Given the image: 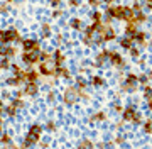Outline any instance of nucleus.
Returning <instances> with one entry per match:
<instances>
[{"label": "nucleus", "instance_id": "obj_1", "mask_svg": "<svg viewBox=\"0 0 152 149\" xmlns=\"http://www.w3.org/2000/svg\"><path fill=\"white\" fill-rule=\"evenodd\" d=\"M41 134H42V127L39 126V124H34V126H31L27 136H26V139H24V148H31V146H34V144L39 141Z\"/></svg>", "mask_w": 152, "mask_h": 149}, {"label": "nucleus", "instance_id": "obj_2", "mask_svg": "<svg viewBox=\"0 0 152 149\" xmlns=\"http://www.w3.org/2000/svg\"><path fill=\"white\" fill-rule=\"evenodd\" d=\"M125 5H108V9L105 10V17H110L112 21H124L125 17Z\"/></svg>", "mask_w": 152, "mask_h": 149}, {"label": "nucleus", "instance_id": "obj_3", "mask_svg": "<svg viewBox=\"0 0 152 149\" xmlns=\"http://www.w3.org/2000/svg\"><path fill=\"white\" fill-rule=\"evenodd\" d=\"M15 41H20V36H19L17 29L10 27L7 31H0V43L2 44H10V43H15Z\"/></svg>", "mask_w": 152, "mask_h": 149}, {"label": "nucleus", "instance_id": "obj_4", "mask_svg": "<svg viewBox=\"0 0 152 149\" xmlns=\"http://www.w3.org/2000/svg\"><path fill=\"white\" fill-rule=\"evenodd\" d=\"M22 61H24L26 65H34V63L41 61V53H39V51H24Z\"/></svg>", "mask_w": 152, "mask_h": 149}, {"label": "nucleus", "instance_id": "obj_5", "mask_svg": "<svg viewBox=\"0 0 152 149\" xmlns=\"http://www.w3.org/2000/svg\"><path fill=\"white\" fill-rule=\"evenodd\" d=\"M137 83H139V78H137L135 75H129L124 81V90L125 92H135Z\"/></svg>", "mask_w": 152, "mask_h": 149}, {"label": "nucleus", "instance_id": "obj_6", "mask_svg": "<svg viewBox=\"0 0 152 149\" xmlns=\"http://www.w3.org/2000/svg\"><path fill=\"white\" fill-rule=\"evenodd\" d=\"M22 48H24V51H39V41H36V39H24L22 41Z\"/></svg>", "mask_w": 152, "mask_h": 149}, {"label": "nucleus", "instance_id": "obj_7", "mask_svg": "<svg viewBox=\"0 0 152 149\" xmlns=\"http://www.w3.org/2000/svg\"><path fill=\"white\" fill-rule=\"evenodd\" d=\"M108 61L113 65L115 68L117 66H124L125 65V61H124V58L118 54V53H115V51H110V58H108Z\"/></svg>", "mask_w": 152, "mask_h": 149}, {"label": "nucleus", "instance_id": "obj_8", "mask_svg": "<svg viewBox=\"0 0 152 149\" xmlns=\"http://www.w3.org/2000/svg\"><path fill=\"white\" fill-rule=\"evenodd\" d=\"M137 31H139V24H135V22H127V26H125V36L134 37V36L137 34Z\"/></svg>", "mask_w": 152, "mask_h": 149}, {"label": "nucleus", "instance_id": "obj_9", "mask_svg": "<svg viewBox=\"0 0 152 149\" xmlns=\"http://www.w3.org/2000/svg\"><path fill=\"white\" fill-rule=\"evenodd\" d=\"M135 115H137V110H135V107H127V109L124 110V120H129V122H132Z\"/></svg>", "mask_w": 152, "mask_h": 149}, {"label": "nucleus", "instance_id": "obj_10", "mask_svg": "<svg viewBox=\"0 0 152 149\" xmlns=\"http://www.w3.org/2000/svg\"><path fill=\"white\" fill-rule=\"evenodd\" d=\"M76 93H78V92H76L75 88H69V90H68V92H66V95H64V102H66V103H68V105H73V103H75Z\"/></svg>", "mask_w": 152, "mask_h": 149}, {"label": "nucleus", "instance_id": "obj_11", "mask_svg": "<svg viewBox=\"0 0 152 149\" xmlns=\"http://www.w3.org/2000/svg\"><path fill=\"white\" fill-rule=\"evenodd\" d=\"M120 43V46H122V48H124V49H129L130 51L132 48H134V39L132 37H129V36H125V37H122L118 41Z\"/></svg>", "mask_w": 152, "mask_h": 149}, {"label": "nucleus", "instance_id": "obj_12", "mask_svg": "<svg viewBox=\"0 0 152 149\" xmlns=\"http://www.w3.org/2000/svg\"><path fill=\"white\" fill-rule=\"evenodd\" d=\"M37 83H26V95H31V97H34V95L37 93Z\"/></svg>", "mask_w": 152, "mask_h": 149}, {"label": "nucleus", "instance_id": "obj_13", "mask_svg": "<svg viewBox=\"0 0 152 149\" xmlns=\"http://www.w3.org/2000/svg\"><path fill=\"white\" fill-rule=\"evenodd\" d=\"M132 39H134V43H137V44H145L147 34L144 32V31H137V34H135Z\"/></svg>", "mask_w": 152, "mask_h": 149}, {"label": "nucleus", "instance_id": "obj_14", "mask_svg": "<svg viewBox=\"0 0 152 149\" xmlns=\"http://www.w3.org/2000/svg\"><path fill=\"white\" fill-rule=\"evenodd\" d=\"M108 58H110V51H102V53H98V56H96V65L100 66V65H103L105 61H108Z\"/></svg>", "mask_w": 152, "mask_h": 149}, {"label": "nucleus", "instance_id": "obj_15", "mask_svg": "<svg viewBox=\"0 0 152 149\" xmlns=\"http://www.w3.org/2000/svg\"><path fill=\"white\" fill-rule=\"evenodd\" d=\"M53 59H54L56 66H61V65H63V61H64V54H63L61 51H56L54 54H53Z\"/></svg>", "mask_w": 152, "mask_h": 149}, {"label": "nucleus", "instance_id": "obj_16", "mask_svg": "<svg viewBox=\"0 0 152 149\" xmlns=\"http://www.w3.org/2000/svg\"><path fill=\"white\" fill-rule=\"evenodd\" d=\"M134 22H135V24H144V22H147V15L144 14V10L135 12V19H134Z\"/></svg>", "mask_w": 152, "mask_h": 149}, {"label": "nucleus", "instance_id": "obj_17", "mask_svg": "<svg viewBox=\"0 0 152 149\" xmlns=\"http://www.w3.org/2000/svg\"><path fill=\"white\" fill-rule=\"evenodd\" d=\"M2 56H4V58H12V56H15V49H14L12 46H7V48H4Z\"/></svg>", "mask_w": 152, "mask_h": 149}, {"label": "nucleus", "instance_id": "obj_18", "mask_svg": "<svg viewBox=\"0 0 152 149\" xmlns=\"http://www.w3.org/2000/svg\"><path fill=\"white\" fill-rule=\"evenodd\" d=\"M69 26L75 29V31H80V29L83 27V22H81V19H71Z\"/></svg>", "mask_w": 152, "mask_h": 149}, {"label": "nucleus", "instance_id": "obj_19", "mask_svg": "<svg viewBox=\"0 0 152 149\" xmlns=\"http://www.w3.org/2000/svg\"><path fill=\"white\" fill-rule=\"evenodd\" d=\"M90 15H91L93 22H102V19H103V14H102V12H98V10H93Z\"/></svg>", "mask_w": 152, "mask_h": 149}, {"label": "nucleus", "instance_id": "obj_20", "mask_svg": "<svg viewBox=\"0 0 152 149\" xmlns=\"http://www.w3.org/2000/svg\"><path fill=\"white\" fill-rule=\"evenodd\" d=\"M9 68H10V61H9V58H4L0 61V70H9Z\"/></svg>", "mask_w": 152, "mask_h": 149}, {"label": "nucleus", "instance_id": "obj_21", "mask_svg": "<svg viewBox=\"0 0 152 149\" xmlns=\"http://www.w3.org/2000/svg\"><path fill=\"white\" fill-rule=\"evenodd\" d=\"M78 149H93V144L90 142V141H86V139H85V141L78 146Z\"/></svg>", "mask_w": 152, "mask_h": 149}, {"label": "nucleus", "instance_id": "obj_22", "mask_svg": "<svg viewBox=\"0 0 152 149\" xmlns=\"http://www.w3.org/2000/svg\"><path fill=\"white\" fill-rule=\"evenodd\" d=\"M103 81H105V80H103V78H100V76H95V78H93V85H95V87H102V85H103Z\"/></svg>", "mask_w": 152, "mask_h": 149}, {"label": "nucleus", "instance_id": "obj_23", "mask_svg": "<svg viewBox=\"0 0 152 149\" xmlns=\"http://www.w3.org/2000/svg\"><path fill=\"white\" fill-rule=\"evenodd\" d=\"M144 131H145L147 134L152 132V120H147L145 124H144Z\"/></svg>", "mask_w": 152, "mask_h": 149}, {"label": "nucleus", "instance_id": "obj_24", "mask_svg": "<svg viewBox=\"0 0 152 149\" xmlns=\"http://www.w3.org/2000/svg\"><path fill=\"white\" fill-rule=\"evenodd\" d=\"M103 119H105L103 112H98V114H95V115L91 117V120H103Z\"/></svg>", "mask_w": 152, "mask_h": 149}, {"label": "nucleus", "instance_id": "obj_25", "mask_svg": "<svg viewBox=\"0 0 152 149\" xmlns=\"http://www.w3.org/2000/svg\"><path fill=\"white\" fill-rule=\"evenodd\" d=\"M49 34H51V29H49L48 24H44V26H42V36H44V37H48Z\"/></svg>", "mask_w": 152, "mask_h": 149}, {"label": "nucleus", "instance_id": "obj_26", "mask_svg": "<svg viewBox=\"0 0 152 149\" xmlns=\"http://www.w3.org/2000/svg\"><path fill=\"white\" fill-rule=\"evenodd\" d=\"M139 54H140V51L137 49V48H132V49H130V56H132V58H139Z\"/></svg>", "mask_w": 152, "mask_h": 149}, {"label": "nucleus", "instance_id": "obj_27", "mask_svg": "<svg viewBox=\"0 0 152 149\" xmlns=\"http://www.w3.org/2000/svg\"><path fill=\"white\" fill-rule=\"evenodd\" d=\"M0 141H2L4 144H10V137H9L7 134H2V137H0Z\"/></svg>", "mask_w": 152, "mask_h": 149}, {"label": "nucleus", "instance_id": "obj_28", "mask_svg": "<svg viewBox=\"0 0 152 149\" xmlns=\"http://www.w3.org/2000/svg\"><path fill=\"white\" fill-rule=\"evenodd\" d=\"M102 2H103V0H88V4H90L91 7H98Z\"/></svg>", "mask_w": 152, "mask_h": 149}, {"label": "nucleus", "instance_id": "obj_29", "mask_svg": "<svg viewBox=\"0 0 152 149\" xmlns=\"http://www.w3.org/2000/svg\"><path fill=\"white\" fill-rule=\"evenodd\" d=\"M76 85H78V88H85V87H86V81H85V80H81V78H80V80H78V83H76Z\"/></svg>", "mask_w": 152, "mask_h": 149}, {"label": "nucleus", "instance_id": "obj_30", "mask_svg": "<svg viewBox=\"0 0 152 149\" xmlns=\"http://www.w3.org/2000/svg\"><path fill=\"white\" fill-rule=\"evenodd\" d=\"M147 80H149V78H147L145 75H142V76H139V83H142V85H147Z\"/></svg>", "mask_w": 152, "mask_h": 149}, {"label": "nucleus", "instance_id": "obj_31", "mask_svg": "<svg viewBox=\"0 0 152 149\" xmlns=\"http://www.w3.org/2000/svg\"><path fill=\"white\" fill-rule=\"evenodd\" d=\"M144 5H145L147 9H149V10L152 12V0H145V2H144Z\"/></svg>", "mask_w": 152, "mask_h": 149}, {"label": "nucleus", "instance_id": "obj_32", "mask_svg": "<svg viewBox=\"0 0 152 149\" xmlns=\"http://www.w3.org/2000/svg\"><path fill=\"white\" fill-rule=\"evenodd\" d=\"M46 129H48V131H54V129H56V126H54V122H49L48 126H46Z\"/></svg>", "mask_w": 152, "mask_h": 149}, {"label": "nucleus", "instance_id": "obj_33", "mask_svg": "<svg viewBox=\"0 0 152 149\" xmlns=\"http://www.w3.org/2000/svg\"><path fill=\"white\" fill-rule=\"evenodd\" d=\"M69 5L71 7H78L80 5V0H69Z\"/></svg>", "mask_w": 152, "mask_h": 149}, {"label": "nucleus", "instance_id": "obj_34", "mask_svg": "<svg viewBox=\"0 0 152 149\" xmlns=\"http://www.w3.org/2000/svg\"><path fill=\"white\" fill-rule=\"evenodd\" d=\"M59 4H61V0H51V5L53 7H58Z\"/></svg>", "mask_w": 152, "mask_h": 149}, {"label": "nucleus", "instance_id": "obj_35", "mask_svg": "<svg viewBox=\"0 0 152 149\" xmlns=\"http://www.w3.org/2000/svg\"><path fill=\"white\" fill-rule=\"evenodd\" d=\"M147 102H149V109H151V110H152V95H151V97H149V98H147Z\"/></svg>", "mask_w": 152, "mask_h": 149}, {"label": "nucleus", "instance_id": "obj_36", "mask_svg": "<svg viewBox=\"0 0 152 149\" xmlns=\"http://www.w3.org/2000/svg\"><path fill=\"white\" fill-rule=\"evenodd\" d=\"M61 14H63V12H61V10H54V14H53V15H54V17H59Z\"/></svg>", "mask_w": 152, "mask_h": 149}, {"label": "nucleus", "instance_id": "obj_37", "mask_svg": "<svg viewBox=\"0 0 152 149\" xmlns=\"http://www.w3.org/2000/svg\"><path fill=\"white\" fill-rule=\"evenodd\" d=\"M103 2H105V4H108V5H113L115 0H103Z\"/></svg>", "mask_w": 152, "mask_h": 149}, {"label": "nucleus", "instance_id": "obj_38", "mask_svg": "<svg viewBox=\"0 0 152 149\" xmlns=\"http://www.w3.org/2000/svg\"><path fill=\"white\" fill-rule=\"evenodd\" d=\"M2 53H4V46H2V43H0V56H2Z\"/></svg>", "mask_w": 152, "mask_h": 149}, {"label": "nucleus", "instance_id": "obj_39", "mask_svg": "<svg viewBox=\"0 0 152 149\" xmlns=\"http://www.w3.org/2000/svg\"><path fill=\"white\" fill-rule=\"evenodd\" d=\"M0 134H2V122H0Z\"/></svg>", "mask_w": 152, "mask_h": 149}, {"label": "nucleus", "instance_id": "obj_40", "mask_svg": "<svg viewBox=\"0 0 152 149\" xmlns=\"http://www.w3.org/2000/svg\"><path fill=\"white\" fill-rule=\"evenodd\" d=\"M151 26H152V17H151Z\"/></svg>", "mask_w": 152, "mask_h": 149}, {"label": "nucleus", "instance_id": "obj_41", "mask_svg": "<svg viewBox=\"0 0 152 149\" xmlns=\"http://www.w3.org/2000/svg\"><path fill=\"white\" fill-rule=\"evenodd\" d=\"M5 2H12V0H5Z\"/></svg>", "mask_w": 152, "mask_h": 149}]
</instances>
